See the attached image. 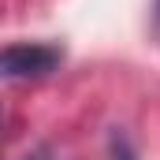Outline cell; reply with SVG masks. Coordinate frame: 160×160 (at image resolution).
I'll return each instance as SVG.
<instances>
[{
  "mask_svg": "<svg viewBox=\"0 0 160 160\" xmlns=\"http://www.w3.org/2000/svg\"><path fill=\"white\" fill-rule=\"evenodd\" d=\"M63 60V52L56 45H8L0 56V71L4 78H41L48 71H56Z\"/></svg>",
  "mask_w": 160,
  "mask_h": 160,
  "instance_id": "1",
  "label": "cell"
},
{
  "mask_svg": "<svg viewBox=\"0 0 160 160\" xmlns=\"http://www.w3.org/2000/svg\"><path fill=\"white\" fill-rule=\"evenodd\" d=\"M26 160H45V157H26Z\"/></svg>",
  "mask_w": 160,
  "mask_h": 160,
  "instance_id": "2",
  "label": "cell"
},
{
  "mask_svg": "<svg viewBox=\"0 0 160 160\" xmlns=\"http://www.w3.org/2000/svg\"><path fill=\"white\" fill-rule=\"evenodd\" d=\"M157 15H160V0H157Z\"/></svg>",
  "mask_w": 160,
  "mask_h": 160,
  "instance_id": "3",
  "label": "cell"
}]
</instances>
